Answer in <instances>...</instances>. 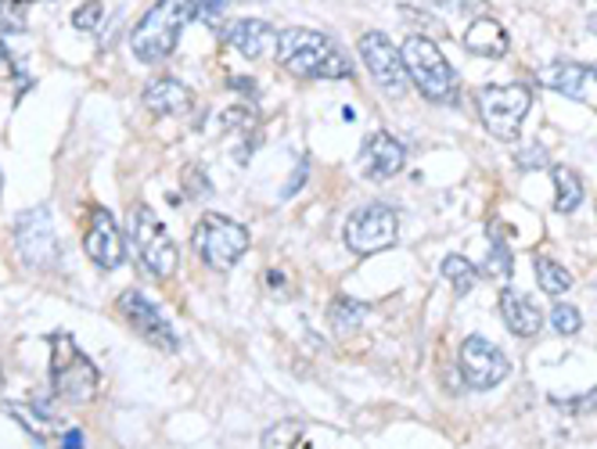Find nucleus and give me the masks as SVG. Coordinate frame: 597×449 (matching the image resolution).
Instances as JSON below:
<instances>
[{
    "instance_id": "1",
    "label": "nucleus",
    "mask_w": 597,
    "mask_h": 449,
    "mask_svg": "<svg viewBox=\"0 0 597 449\" xmlns=\"http://www.w3.org/2000/svg\"><path fill=\"white\" fill-rule=\"evenodd\" d=\"M278 61L298 80H346L353 66L335 40L317 29H284L278 40Z\"/></svg>"
},
{
    "instance_id": "2",
    "label": "nucleus",
    "mask_w": 597,
    "mask_h": 449,
    "mask_svg": "<svg viewBox=\"0 0 597 449\" xmlns=\"http://www.w3.org/2000/svg\"><path fill=\"white\" fill-rule=\"evenodd\" d=\"M198 15V0H155V8L144 11V19L137 22L130 33V51L144 66L166 61L177 51V40L184 26Z\"/></svg>"
},
{
    "instance_id": "3",
    "label": "nucleus",
    "mask_w": 597,
    "mask_h": 449,
    "mask_svg": "<svg viewBox=\"0 0 597 449\" xmlns=\"http://www.w3.org/2000/svg\"><path fill=\"white\" fill-rule=\"evenodd\" d=\"M51 389L66 403H91L102 389V374H97L94 359L83 353L72 334L51 339Z\"/></svg>"
},
{
    "instance_id": "4",
    "label": "nucleus",
    "mask_w": 597,
    "mask_h": 449,
    "mask_svg": "<svg viewBox=\"0 0 597 449\" xmlns=\"http://www.w3.org/2000/svg\"><path fill=\"white\" fill-rule=\"evenodd\" d=\"M127 238L133 245L137 259H141V267L148 273H155L159 281H169L173 273H177V267H180L177 245H173L169 231L163 227V220H159L148 205L137 202L130 209V216H127Z\"/></svg>"
},
{
    "instance_id": "5",
    "label": "nucleus",
    "mask_w": 597,
    "mask_h": 449,
    "mask_svg": "<svg viewBox=\"0 0 597 449\" xmlns=\"http://www.w3.org/2000/svg\"><path fill=\"white\" fill-rule=\"evenodd\" d=\"M407 80H414V86L435 105H454L457 102V76L450 69V61L440 55L429 36H407V44L400 47Z\"/></svg>"
},
{
    "instance_id": "6",
    "label": "nucleus",
    "mask_w": 597,
    "mask_h": 449,
    "mask_svg": "<svg viewBox=\"0 0 597 449\" xmlns=\"http://www.w3.org/2000/svg\"><path fill=\"white\" fill-rule=\"evenodd\" d=\"M479 119L496 141H518L522 122L532 108V91L526 83H490L476 91Z\"/></svg>"
},
{
    "instance_id": "7",
    "label": "nucleus",
    "mask_w": 597,
    "mask_h": 449,
    "mask_svg": "<svg viewBox=\"0 0 597 449\" xmlns=\"http://www.w3.org/2000/svg\"><path fill=\"white\" fill-rule=\"evenodd\" d=\"M191 245L206 267L227 273V270L238 267L242 256L248 252V231L242 227V223L220 216V212H209V216L198 220Z\"/></svg>"
},
{
    "instance_id": "8",
    "label": "nucleus",
    "mask_w": 597,
    "mask_h": 449,
    "mask_svg": "<svg viewBox=\"0 0 597 449\" xmlns=\"http://www.w3.org/2000/svg\"><path fill=\"white\" fill-rule=\"evenodd\" d=\"M400 238V223L389 205H364L346 220V245L353 256H378Z\"/></svg>"
},
{
    "instance_id": "9",
    "label": "nucleus",
    "mask_w": 597,
    "mask_h": 449,
    "mask_svg": "<svg viewBox=\"0 0 597 449\" xmlns=\"http://www.w3.org/2000/svg\"><path fill=\"white\" fill-rule=\"evenodd\" d=\"M15 248H19L22 263L33 267V270H47V267L58 263V256H61L58 234H55L51 212H47L44 205L26 209L15 220Z\"/></svg>"
},
{
    "instance_id": "10",
    "label": "nucleus",
    "mask_w": 597,
    "mask_h": 449,
    "mask_svg": "<svg viewBox=\"0 0 597 449\" xmlns=\"http://www.w3.org/2000/svg\"><path fill=\"white\" fill-rule=\"evenodd\" d=\"M116 314L127 320L148 345L163 348V353H177V348H180V339H177V331H173V323L159 314V306L148 303L141 292H133V288L122 292L116 298Z\"/></svg>"
},
{
    "instance_id": "11",
    "label": "nucleus",
    "mask_w": 597,
    "mask_h": 449,
    "mask_svg": "<svg viewBox=\"0 0 597 449\" xmlns=\"http://www.w3.org/2000/svg\"><path fill=\"white\" fill-rule=\"evenodd\" d=\"M360 58H364L367 72L375 76V83L382 86L389 97H400L407 94V66H403V55L396 51V47L389 44V36L371 29L360 36Z\"/></svg>"
},
{
    "instance_id": "12",
    "label": "nucleus",
    "mask_w": 597,
    "mask_h": 449,
    "mask_svg": "<svg viewBox=\"0 0 597 449\" xmlns=\"http://www.w3.org/2000/svg\"><path fill=\"white\" fill-rule=\"evenodd\" d=\"M507 370H512V364H507V356L493 342L471 334L461 345V374L471 389H493V385H501L507 378Z\"/></svg>"
},
{
    "instance_id": "13",
    "label": "nucleus",
    "mask_w": 597,
    "mask_h": 449,
    "mask_svg": "<svg viewBox=\"0 0 597 449\" xmlns=\"http://www.w3.org/2000/svg\"><path fill=\"white\" fill-rule=\"evenodd\" d=\"M83 248H86V256H91V263L97 270L122 267V259H127V245H122V231H119V223L112 220L108 209H94L91 227H86V238H83Z\"/></svg>"
},
{
    "instance_id": "14",
    "label": "nucleus",
    "mask_w": 597,
    "mask_h": 449,
    "mask_svg": "<svg viewBox=\"0 0 597 449\" xmlns=\"http://www.w3.org/2000/svg\"><path fill=\"white\" fill-rule=\"evenodd\" d=\"M220 36L227 40L234 51L248 61H259V58H278V40L281 33L270 26L264 19H238V22H227L220 26Z\"/></svg>"
},
{
    "instance_id": "15",
    "label": "nucleus",
    "mask_w": 597,
    "mask_h": 449,
    "mask_svg": "<svg viewBox=\"0 0 597 449\" xmlns=\"http://www.w3.org/2000/svg\"><path fill=\"white\" fill-rule=\"evenodd\" d=\"M403 162H407L403 144L389 133H371L364 147L356 152V169H360V177H367V180L396 177V173L403 169Z\"/></svg>"
},
{
    "instance_id": "16",
    "label": "nucleus",
    "mask_w": 597,
    "mask_h": 449,
    "mask_svg": "<svg viewBox=\"0 0 597 449\" xmlns=\"http://www.w3.org/2000/svg\"><path fill=\"white\" fill-rule=\"evenodd\" d=\"M543 83L551 91L572 97V102H587L597 105V69L580 66V61H554L543 69Z\"/></svg>"
},
{
    "instance_id": "17",
    "label": "nucleus",
    "mask_w": 597,
    "mask_h": 449,
    "mask_svg": "<svg viewBox=\"0 0 597 449\" xmlns=\"http://www.w3.org/2000/svg\"><path fill=\"white\" fill-rule=\"evenodd\" d=\"M141 102L148 111H155V116H188L195 105V94H191V86H184L180 80L155 76L144 83Z\"/></svg>"
},
{
    "instance_id": "18",
    "label": "nucleus",
    "mask_w": 597,
    "mask_h": 449,
    "mask_svg": "<svg viewBox=\"0 0 597 449\" xmlns=\"http://www.w3.org/2000/svg\"><path fill=\"white\" fill-rule=\"evenodd\" d=\"M501 317L518 339H532V334H540V328H543V314L537 309V303H532L529 295L512 292V288L501 292Z\"/></svg>"
},
{
    "instance_id": "19",
    "label": "nucleus",
    "mask_w": 597,
    "mask_h": 449,
    "mask_svg": "<svg viewBox=\"0 0 597 449\" xmlns=\"http://www.w3.org/2000/svg\"><path fill=\"white\" fill-rule=\"evenodd\" d=\"M4 410L33 435V439H40V442H51V439H58V435L69 432L66 421L55 417L51 410H44L40 403H4Z\"/></svg>"
},
{
    "instance_id": "20",
    "label": "nucleus",
    "mask_w": 597,
    "mask_h": 449,
    "mask_svg": "<svg viewBox=\"0 0 597 449\" xmlns=\"http://www.w3.org/2000/svg\"><path fill=\"white\" fill-rule=\"evenodd\" d=\"M465 47L479 58H504L507 55V33L496 19H476L465 29Z\"/></svg>"
},
{
    "instance_id": "21",
    "label": "nucleus",
    "mask_w": 597,
    "mask_h": 449,
    "mask_svg": "<svg viewBox=\"0 0 597 449\" xmlns=\"http://www.w3.org/2000/svg\"><path fill=\"white\" fill-rule=\"evenodd\" d=\"M537 281H540V288L554 298L572 292V273L562 263H554L551 256H537Z\"/></svg>"
},
{
    "instance_id": "22",
    "label": "nucleus",
    "mask_w": 597,
    "mask_h": 449,
    "mask_svg": "<svg viewBox=\"0 0 597 449\" xmlns=\"http://www.w3.org/2000/svg\"><path fill=\"white\" fill-rule=\"evenodd\" d=\"M440 273L454 284V292H457V295H468V292L479 284V270L471 267L465 256H446V259H443V267H440Z\"/></svg>"
},
{
    "instance_id": "23",
    "label": "nucleus",
    "mask_w": 597,
    "mask_h": 449,
    "mask_svg": "<svg viewBox=\"0 0 597 449\" xmlns=\"http://www.w3.org/2000/svg\"><path fill=\"white\" fill-rule=\"evenodd\" d=\"M554 187H558V198H554L558 212H576L580 202H583V184H580L576 173L565 169V166H558L554 169Z\"/></svg>"
},
{
    "instance_id": "24",
    "label": "nucleus",
    "mask_w": 597,
    "mask_h": 449,
    "mask_svg": "<svg viewBox=\"0 0 597 449\" xmlns=\"http://www.w3.org/2000/svg\"><path fill=\"white\" fill-rule=\"evenodd\" d=\"M482 273H490L496 281L512 277V252H507V245L501 241L496 231H490V259H487V267H482Z\"/></svg>"
},
{
    "instance_id": "25",
    "label": "nucleus",
    "mask_w": 597,
    "mask_h": 449,
    "mask_svg": "<svg viewBox=\"0 0 597 449\" xmlns=\"http://www.w3.org/2000/svg\"><path fill=\"white\" fill-rule=\"evenodd\" d=\"M364 314H367V306L364 303H353V298H335L331 303V323L339 331H353L364 323Z\"/></svg>"
},
{
    "instance_id": "26",
    "label": "nucleus",
    "mask_w": 597,
    "mask_h": 449,
    "mask_svg": "<svg viewBox=\"0 0 597 449\" xmlns=\"http://www.w3.org/2000/svg\"><path fill=\"white\" fill-rule=\"evenodd\" d=\"M298 439H303V424L281 421V424H273V428L264 432V449H295Z\"/></svg>"
},
{
    "instance_id": "27",
    "label": "nucleus",
    "mask_w": 597,
    "mask_h": 449,
    "mask_svg": "<svg viewBox=\"0 0 597 449\" xmlns=\"http://www.w3.org/2000/svg\"><path fill=\"white\" fill-rule=\"evenodd\" d=\"M551 323H554V331L558 334H576L583 328V317H580V309L576 306H565V303H558L551 309Z\"/></svg>"
},
{
    "instance_id": "28",
    "label": "nucleus",
    "mask_w": 597,
    "mask_h": 449,
    "mask_svg": "<svg viewBox=\"0 0 597 449\" xmlns=\"http://www.w3.org/2000/svg\"><path fill=\"white\" fill-rule=\"evenodd\" d=\"M102 0H86V4H80L77 11H72V26L83 29V33H94L97 22H102Z\"/></svg>"
},
{
    "instance_id": "29",
    "label": "nucleus",
    "mask_w": 597,
    "mask_h": 449,
    "mask_svg": "<svg viewBox=\"0 0 597 449\" xmlns=\"http://www.w3.org/2000/svg\"><path fill=\"white\" fill-rule=\"evenodd\" d=\"M0 29L4 33H22L26 29V19H22V11L15 0H0Z\"/></svg>"
},
{
    "instance_id": "30",
    "label": "nucleus",
    "mask_w": 597,
    "mask_h": 449,
    "mask_svg": "<svg viewBox=\"0 0 597 449\" xmlns=\"http://www.w3.org/2000/svg\"><path fill=\"white\" fill-rule=\"evenodd\" d=\"M227 8H231V0H198V15H195V19L220 22V15H223Z\"/></svg>"
},
{
    "instance_id": "31",
    "label": "nucleus",
    "mask_w": 597,
    "mask_h": 449,
    "mask_svg": "<svg viewBox=\"0 0 597 449\" xmlns=\"http://www.w3.org/2000/svg\"><path fill=\"white\" fill-rule=\"evenodd\" d=\"M435 4H443L446 11H457V15H471V11L482 8V0H435Z\"/></svg>"
},
{
    "instance_id": "32",
    "label": "nucleus",
    "mask_w": 597,
    "mask_h": 449,
    "mask_svg": "<svg viewBox=\"0 0 597 449\" xmlns=\"http://www.w3.org/2000/svg\"><path fill=\"white\" fill-rule=\"evenodd\" d=\"M80 446H83L80 435H77V432H69V435H66V449H80Z\"/></svg>"
},
{
    "instance_id": "33",
    "label": "nucleus",
    "mask_w": 597,
    "mask_h": 449,
    "mask_svg": "<svg viewBox=\"0 0 597 449\" xmlns=\"http://www.w3.org/2000/svg\"><path fill=\"white\" fill-rule=\"evenodd\" d=\"M587 406H590V410H597V389L590 392V399H587Z\"/></svg>"
},
{
    "instance_id": "34",
    "label": "nucleus",
    "mask_w": 597,
    "mask_h": 449,
    "mask_svg": "<svg viewBox=\"0 0 597 449\" xmlns=\"http://www.w3.org/2000/svg\"><path fill=\"white\" fill-rule=\"evenodd\" d=\"M0 389H4V367H0Z\"/></svg>"
},
{
    "instance_id": "35",
    "label": "nucleus",
    "mask_w": 597,
    "mask_h": 449,
    "mask_svg": "<svg viewBox=\"0 0 597 449\" xmlns=\"http://www.w3.org/2000/svg\"><path fill=\"white\" fill-rule=\"evenodd\" d=\"M15 4H19V8H22V4H33V0H15Z\"/></svg>"
},
{
    "instance_id": "36",
    "label": "nucleus",
    "mask_w": 597,
    "mask_h": 449,
    "mask_svg": "<svg viewBox=\"0 0 597 449\" xmlns=\"http://www.w3.org/2000/svg\"><path fill=\"white\" fill-rule=\"evenodd\" d=\"M0 187H4V173H0Z\"/></svg>"
}]
</instances>
